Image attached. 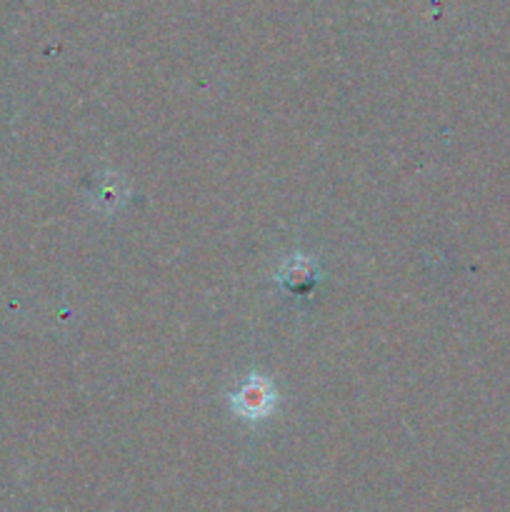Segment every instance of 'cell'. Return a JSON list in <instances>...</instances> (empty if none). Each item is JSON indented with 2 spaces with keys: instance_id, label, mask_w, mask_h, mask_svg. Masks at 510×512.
<instances>
[{
  "instance_id": "obj_1",
  "label": "cell",
  "mask_w": 510,
  "mask_h": 512,
  "mask_svg": "<svg viewBox=\"0 0 510 512\" xmlns=\"http://www.w3.org/2000/svg\"><path fill=\"white\" fill-rule=\"evenodd\" d=\"M273 403V393L260 380H250L238 393V410L245 415H263Z\"/></svg>"
}]
</instances>
